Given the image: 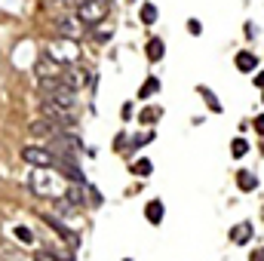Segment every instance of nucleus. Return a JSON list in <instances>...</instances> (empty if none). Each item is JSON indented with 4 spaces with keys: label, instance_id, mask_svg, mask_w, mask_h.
Masks as SVG:
<instances>
[{
    "label": "nucleus",
    "instance_id": "4",
    "mask_svg": "<svg viewBox=\"0 0 264 261\" xmlns=\"http://www.w3.org/2000/svg\"><path fill=\"white\" fill-rule=\"evenodd\" d=\"M47 52H49L62 68H65V65H68V68H71V65H80V49L74 47V40H68V37L59 40V43H52V47H47Z\"/></svg>",
    "mask_w": 264,
    "mask_h": 261
},
{
    "label": "nucleus",
    "instance_id": "12",
    "mask_svg": "<svg viewBox=\"0 0 264 261\" xmlns=\"http://www.w3.org/2000/svg\"><path fill=\"white\" fill-rule=\"evenodd\" d=\"M237 68H240V71H243V74L255 71V68H258V59H255V52H249V49L237 52Z\"/></svg>",
    "mask_w": 264,
    "mask_h": 261
},
{
    "label": "nucleus",
    "instance_id": "17",
    "mask_svg": "<svg viewBox=\"0 0 264 261\" xmlns=\"http://www.w3.org/2000/svg\"><path fill=\"white\" fill-rule=\"evenodd\" d=\"M154 93H160V80H157V77H147L144 86L139 89V98H151Z\"/></svg>",
    "mask_w": 264,
    "mask_h": 261
},
{
    "label": "nucleus",
    "instance_id": "16",
    "mask_svg": "<svg viewBox=\"0 0 264 261\" xmlns=\"http://www.w3.org/2000/svg\"><path fill=\"white\" fill-rule=\"evenodd\" d=\"M163 52H166L163 49V40H157V37L147 40V59H151V62H160V59H163Z\"/></svg>",
    "mask_w": 264,
    "mask_h": 261
},
{
    "label": "nucleus",
    "instance_id": "2",
    "mask_svg": "<svg viewBox=\"0 0 264 261\" xmlns=\"http://www.w3.org/2000/svg\"><path fill=\"white\" fill-rule=\"evenodd\" d=\"M108 9H111L108 0H80V6H77V19H80V25H83L86 31H93L98 22H105V19H108Z\"/></svg>",
    "mask_w": 264,
    "mask_h": 261
},
{
    "label": "nucleus",
    "instance_id": "32",
    "mask_svg": "<svg viewBox=\"0 0 264 261\" xmlns=\"http://www.w3.org/2000/svg\"><path fill=\"white\" fill-rule=\"evenodd\" d=\"M261 101H264V95H261Z\"/></svg>",
    "mask_w": 264,
    "mask_h": 261
},
{
    "label": "nucleus",
    "instance_id": "25",
    "mask_svg": "<svg viewBox=\"0 0 264 261\" xmlns=\"http://www.w3.org/2000/svg\"><path fill=\"white\" fill-rule=\"evenodd\" d=\"M154 139V132H147V135H139V139H132V147H144L147 142Z\"/></svg>",
    "mask_w": 264,
    "mask_h": 261
},
{
    "label": "nucleus",
    "instance_id": "27",
    "mask_svg": "<svg viewBox=\"0 0 264 261\" xmlns=\"http://www.w3.org/2000/svg\"><path fill=\"white\" fill-rule=\"evenodd\" d=\"M249 261H264V246L261 249H255V252H252V258Z\"/></svg>",
    "mask_w": 264,
    "mask_h": 261
},
{
    "label": "nucleus",
    "instance_id": "18",
    "mask_svg": "<svg viewBox=\"0 0 264 261\" xmlns=\"http://www.w3.org/2000/svg\"><path fill=\"white\" fill-rule=\"evenodd\" d=\"M28 129H31L34 135H52V132H55V126H52L49 120H37V123H31Z\"/></svg>",
    "mask_w": 264,
    "mask_h": 261
},
{
    "label": "nucleus",
    "instance_id": "22",
    "mask_svg": "<svg viewBox=\"0 0 264 261\" xmlns=\"http://www.w3.org/2000/svg\"><path fill=\"white\" fill-rule=\"evenodd\" d=\"M203 98H206V105H209V108L215 111V114L221 111V105H218V98H215V93H212V89H203Z\"/></svg>",
    "mask_w": 264,
    "mask_h": 261
},
{
    "label": "nucleus",
    "instance_id": "28",
    "mask_svg": "<svg viewBox=\"0 0 264 261\" xmlns=\"http://www.w3.org/2000/svg\"><path fill=\"white\" fill-rule=\"evenodd\" d=\"M255 83H258V86H264V71H261V74H255Z\"/></svg>",
    "mask_w": 264,
    "mask_h": 261
},
{
    "label": "nucleus",
    "instance_id": "29",
    "mask_svg": "<svg viewBox=\"0 0 264 261\" xmlns=\"http://www.w3.org/2000/svg\"><path fill=\"white\" fill-rule=\"evenodd\" d=\"M59 3H71V0H59Z\"/></svg>",
    "mask_w": 264,
    "mask_h": 261
},
{
    "label": "nucleus",
    "instance_id": "31",
    "mask_svg": "<svg viewBox=\"0 0 264 261\" xmlns=\"http://www.w3.org/2000/svg\"><path fill=\"white\" fill-rule=\"evenodd\" d=\"M123 261H129V258H123Z\"/></svg>",
    "mask_w": 264,
    "mask_h": 261
},
{
    "label": "nucleus",
    "instance_id": "15",
    "mask_svg": "<svg viewBox=\"0 0 264 261\" xmlns=\"http://www.w3.org/2000/svg\"><path fill=\"white\" fill-rule=\"evenodd\" d=\"M93 31H96V40H98V43H105V40L114 37V25H111V22H98Z\"/></svg>",
    "mask_w": 264,
    "mask_h": 261
},
{
    "label": "nucleus",
    "instance_id": "24",
    "mask_svg": "<svg viewBox=\"0 0 264 261\" xmlns=\"http://www.w3.org/2000/svg\"><path fill=\"white\" fill-rule=\"evenodd\" d=\"M157 117H160V111H154V108H144L142 111V123H154Z\"/></svg>",
    "mask_w": 264,
    "mask_h": 261
},
{
    "label": "nucleus",
    "instance_id": "8",
    "mask_svg": "<svg viewBox=\"0 0 264 261\" xmlns=\"http://www.w3.org/2000/svg\"><path fill=\"white\" fill-rule=\"evenodd\" d=\"M43 221H47V224H49V228H52L55 234H59V237H65L71 249H77V246H80V237H77V231H71L65 221H59V218H55V215H43Z\"/></svg>",
    "mask_w": 264,
    "mask_h": 261
},
{
    "label": "nucleus",
    "instance_id": "19",
    "mask_svg": "<svg viewBox=\"0 0 264 261\" xmlns=\"http://www.w3.org/2000/svg\"><path fill=\"white\" fill-rule=\"evenodd\" d=\"M157 22V6L154 3H144L142 6V25H154Z\"/></svg>",
    "mask_w": 264,
    "mask_h": 261
},
{
    "label": "nucleus",
    "instance_id": "7",
    "mask_svg": "<svg viewBox=\"0 0 264 261\" xmlns=\"http://www.w3.org/2000/svg\"><path fill=\"white\" fill-rule=\"evenodd\" d=\"M55 31H59L62 37H68V40H77L83 25H80V19H74V16H59L55 19Z\"/></svg>",
    "mask_w": 264,
    "mask_h": 261
},
{
    "label": "nucleus",
    "instance_id": "20",
    "mask_svg": "<svg viewBox=\"0 0 264 261\" xmlns=\"http://www.w3.org/2000/svg\"><path fill=\"white\" fill-rule=\"evenodd\" d=\"M132 175L147 178V175H151V160H139V163H132Z\"/></svg>",
    "mask_w": 264,
    "mask_h": 261
},
{
    "label": "nucleus",
    "instance_id": "13",
    "mask_svg": "<svg viewBox=\"0 0 264 261\" xmlns=\"http://www.w3.org/2000/svg\"><path fill=\"white\" fill-rule=\"evenodd\" d=\"M144 215H147V221H151V224H160V221H163V203L151 200V203L144 206Z\"/></svg>",
    "mask_w": 264,
    "mask_h": 261
},
{
    "label": "nucleus",
    "instance_id": "5",
    "mask_svg": "<svg viewBox=\"0 0 264 261\" xmlns=\"http://www.w3.org/2000/svg\"><path fill=\"white\" fill-rule=\"evenodd\" d=\"M22 160H25L28 166H47V169H52L55 154L49 151V147H25V151H22Z\"/></svg>",
    "mask_w": 264,
    "mask_h": 261
},
{
    "label": "nucleus",
    "instance_id": "30",
    "mask_svg": "<svg viewBox=\"0 0 264 261\" xmlns=\"http://www.w3.org/2000/svg\"><path fill=\"white\" fill-rule=\"evenodd\" d=\"M261 218H264V209H261Z\"/></svg>",
    "mask_w": 264,
    "mask_h": 261
},
{
    "label": "nucleus",
    "instance_id": "10",
    "mask_svg": "<svg viewBox=\"0 0 264 261\" xmlns=\"http://www.w3.org/2000/svg\"><path fill=\"white\" fill-rule=\"evenodd\" d=\"M65 197L71 200L74 206H86V203H89V197H86V181H80V185H74V181H71V188L65 190Z\"/></svg>",
    "mask_w": 264,
    "mask_h": 261
},
{
    "label": "nucleus",
    "instance_id": "1",
    "mask_svg": "<svg viewBox=\"0 0 264 261\" xmlns=\"http://www.w3.org/2000/svg\"><path fill=\"white\" fill-rule=\"evenodd\" d=\"M28 188H31L37 197H52V200L65 194L62 185L55 181V175L49 172L47 166H34V169H31V175H28Z\"/></svg>",
    "mask_w": 264,
    "mask_h": 261
},
{
    "label": "nucleus",
    "instance_id": "6",
    "mask_svg": "<svg viewBox=\"0 0 264 261\" xmlns=\"http://www.w3.org/2000/svg\"><path fill=\"white\" fill-rule=\"evenodd\" d=\"M55 169H59V175H65L68 181H74V185H80V181H86L83 178V169L77 166V160H68V157H55Z\"/></svg>",
    "mask_w": 264,
    "mask_h": 261
},
{
    "label": "nucleus",
    "instance_id": "3",
    "mask_svg": "<svg viewBox=\"0 0 264 261\" xmlns=\"http://www.w3.org/2000/svg\"><path fill=\"white\" fill-rule=\"evenodd\" d=\"M49 151L55 157H68V160H77V154L83 151V142L74 139L71 132H52L49 135Z\"/></svg>",
    "mask_w": 264,
    "mask_h": 261
},
{
    "label": "nucleus",
    "instance_id": "14",
    "mask_svg": "<svg viewBox=\"0 0 264 261\" xmlns=\"http://www.w3.org/2000/svg\"><path fill=\"white\" fill-rule=\"evenodd\" d=\"M237 185H240V190H255V185H258V178L249 172V169H240L237 172Z\"/></svg>",
    "mask_w": 264,
    "mask_h": 261
},
{
    "label": "nucleus",
    "instance_id": "23",
    "mask_svg": "<svg viewBox=\"0 0 264 261\" xmlns=\"http://www.w3.org/2000/svg\"><path fill=\"white\" fill-rule=\"evenodd\" d=\"M16 237H19V240L25 243V246H31V243H34V234H31L28 228H16Z\"/></svg>",
    "mask_w": 264,
    "mask_h": 261
},
{
    "label": "nucleus",
    "instance_id": "11",
    "mask_svg": "<svg viewBox=\"0 0 264 261\" xmlns=\"http://www.w3.org/2000/svg\"><path fill=\"white\" fill-rule=\"evenodd\" d=\"M252 240V221H240L237 228H231V243H249Z\"/></svg>",
    "mask_w": 264,
    "mask_h": 261
},
{
    "label": "nucleus",
    "instance_id": "21",
    "mask_svg": "<svg viewBox=\"0 0 264 261\" xmlns=\"http://www.w3.org/2000/svg\"><path fill=\"white\" fill-rule=\"evenodd\" d=\"M246 151H249V142H246V139H234L231 154H234V157H246Z\"/></svg>",
    "mask_w": 264,
    "mask_h": 261
},
{
    "label": "nucleus",
    "instance_id": "9",
    "mask_svg": "<svg viewBox=\"0 0 264 261\" xmlns=\"http://www.w3.org/2000/svg\"><path fill=\"white\" fill-rule=\"evenodd\" d=\"M34 71H37V77H59V74L65 71V68H62L59 62H55L49 52H43L40 59H37V65H34Z\"/></svg>",
    "mask_w": 264,
    "mask_h": 261
},
{
    "label": "nucleus",
    "instance_id": "26",
    "mask_svg": "<svg viewBox=\"0 0 264 261\" xmlns=\"http://www.w3.org/2000/svg\"><path fill=\"white\" fill-rule=\"evenodd\" d=\"M188 31H191V34H200L203 28H200V22H197V19H191V22H188Z\"/></svg>",
    "mask_w": 264,
    "mask_h": 261
}]
</instances>
